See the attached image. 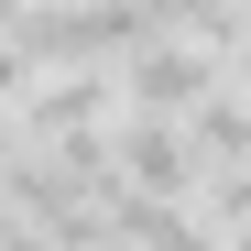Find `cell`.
Returning a JSON list of instances; mask_svg holds the SVG:
<instances>
[{
    "label": "cell",
    "mask_w": 251,
    "mask_h": 251,
    "mask_svg": "<svg viewBox=\"0 0 251 251\" xmlns=\"http://www.w3.org/2000/svg\"><path fill=\"white\" fill-rule=\"evenodd\" d=\"M109 175L131 186V197L186 207L207 164H197V142H186V120H131V109H120V120H109Z\"/></svg>",
    "instance_id": "7a4b0ae2"
},
{
    "label": "cell",
    "mask_w": 251,
    "mask_h": 251,
    "mask_svg": "<svg viewBox=\"0 0 251 251\" xmlns=\"http://www.w3.org/2000/svg\"><path fill=\"white\" fill-rule=\"evenodd\" d=\"M219 88H229V66H219V55H197L186 33L120 66V109H131V120H197Z\"/></svg>",
    "instance_id": "6da1fadb"
},
{
    "label": "cell",
    "mask_w": 251,
    "mask_h": 251,
    "mask_svg": "<svg viewBox=\"0 0 251 251\" xmlns=\"http://www.w3.org/2000/svg\"><path fill=\"white\" fill-rule=\"evenodd\" d=\"M229 251H251V240H229Z\"/></svg>",
    "instance_id": "3957f363"
}]
</instances>
